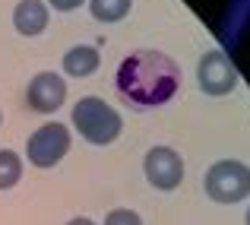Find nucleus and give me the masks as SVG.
I'll list each match as a JSON object with an SVG mask.
<instances>
[{"label": "nucleus", "instance_id": "14", "mask_svg": "<svg viewBox=\"0 0 250 225\" xmlns=\"http://www.w3.org/2000/svg\"><path fill=\"white\" fill-rule=\"evenodd\" d=\"M67 225H95V222H92L89 216H76V219H70Z\"/></svg>", "mask_w": 250, "mask_h": 225}, {"label": "nucleus", "instance_id": "1", "mask_svg": "<svg viewBox=\"0 0 250 225\" xmlns=\"http://www.w3.org/2000/svg\"><path fill=\"white\" fill-rule=\"evenodd\" d=\"M181 89V67L162 51H133L117 67V92L136 108L165 105Z\"/></svg>", "mask_w": 250, "mask_h": 225}, {"label": "nucleus", "instance_id": "5", "mask_svg": "<svg viewBox=\"0 0 250 225\" xmlns=\"http://www.w3.org/2000/svg\"><path fill=\"white\" fill-rule=\"evenodd\" d=\"M143 171H146V181L159 190H174L184 178V158L177 149L171 146H152L143 158Z\"/></svg>", "mask_w": 250, "mask_h": 225}, {"label": "nucleus", "instance_id": "7", "mask_svg": "<svg viewBox=\"0 0 250 225\" xmlns=\"http://www.w3.org/2000/svg\"><path fill=\"white\" fill-rule=\"evenodd\" d=\"M25 102H29V108L42 111V114L57 111L67 102V83H63V76L54 73V70L35 73L29 79V86H25Z\"/></svg>", "mask_w": 250, "mask_h": 225}, {"label": "nucleus", "instance_id": "11", "mask_svg": "<svg viewBox=\"0 0 250 225\" xmlns=\"http://www.w3.org/2000/svg\"><path fill=\"white\" fill-rule=\"evenodd\" d=\"M133 6V0H92V16L98 22H117Z\"/></svg>", "mask_w": 250, "mask_h": 225}, {"label": "nucleus", "instance_id": "4", "mask_svg": "<svg viewBox=\"0 0 250 225\" xmlns=\"http://www.w3.org/2000/svg\"><path fill=\"white\" fill-rule=\"evenodd\" d=\"M67 152H70V127L61 121L42 124L25 143V156L35 168H54Z\"/></svg>", "mask_w": 250, "mask_h": 225}, {"label": "nucleus", "instance_id": "9", "mask_svg": "<svg viewBox=\"0 0 250 225\" xmlns=\"http://www.w3.org/2000/svg\"><path fill=\"white\" fill-rule=\"evenodd\" d=\"M98 64H102V54H98V48H92V45H73V48L63 54V73L70 76H89L98 70Z\"/></svg>", "mask_w": 250, "mask_h": 225}, {"label": "nucleus", "instance_id": "13", "mask_svg": "<svg viewBox=\"0 0 250 225\" xmlns=\"http://www.w3.org/2000/svg\"><path fill=\"white\" fill-rule=\"evenodd\" d=\"M48 3L54 6V10H63V13H67V10H76L83 0H48Z\"/></svg>", "mask_w": 250, "mask_h": 225}, {"label": "nucleus", "instance_id": "10", "mask_svg": "<svg viewBox=\"0 0 250 225\" xmlns=\"http://www.w3.org/2000/svg\"><path fill=\"white\" fill-rule=\"evenodd\" d=\"M22 178V158L13 149H0V190H10Z\"/></svg>", "mask_w": 250, "mask_h": 225}, {"label": "nucleus", "instance_id": "12", "mask_svg": "<svg viewBox=\"0 0 250 225\" xmlns=\"http://www.w3.org/2000/svg\"><path fill=\"white\" fill-rule=\"evenodd\" d=\"M104 225H143V219L133 213V209H111L108 216H104Z\"/></svg>", "mask_w": 250, "mask_h": 225}, {"label": "nucleus", "instance_id": "3", "mask_svg": "<svg viewBox=\"0 0 250 225\" xmlns=\"http://www.w3.org/2000/svg\"><path fill=\"white\" fill-rule=\"evenodd\" d=\"M203 187L215 203H241L250 194V168L238 158H222L209 165Z\"/></svg>", "mask_w": 250, "mask_h": 225}, {"label": "nucleus", "instance_id": "6", "mask_svg": "<svg viewBox=\"0 0 250 225\" xmlns=\"http://www.w3.org/2000/svg\"><path fill=\"white\" fill-rule=\"evenodd\" d=\"M196 76H200V89L206 95H228V92L238 86V70L228 61L225 51H209V54L200 57V67H196Z\"/></svg>", "mask_w": 250, "mask_h": 225}, {"label": "nucleus", "instance_id": "15", "mask_svg": "<svg viewBox=\"0 0 250 225\" xmlns=\"http://www.w3.org/2000/svg\"><path fill=\"white\" fill-rule=\"evenodd\" d=\"M247 225H250V209H247Z\"/></svg>", "mask_w": 250, "mask_h": 225}, {"label": "nucleus", "instance_id": "8", "mask_svg": "<svg viewBox=\"0 0 250 225\" xmlns=\"http://www.w3.org/2000/svg\"><path fill=\"white\" fill-rule=\"evenodd\" d=\"M48 19H51V13H48V6H44V0H19L16 10H13V25H16V32L25 35V38L42 35Z\"/></svg>", "mask_w": 250, "mask_h": 225}, {"label": "nucleus", "instance_id": "2", "mask_svg": "<svg viewBox=\"0 0 250 225\" xmlns=\"http://www.w3.org/2000/svg\"><path fill=\"white\" fill-rule=\"evenodd\" d=\"M73 124L80 130V136H85L92 146H108L124 130L121 114L98 95H85L73 105Z\"/></svg>", "mask_w": 250, "mask_h": 225}]
</instances>
